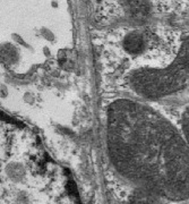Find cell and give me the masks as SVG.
<instances>
[{
  "label": "cell",
  "mask_w": 189,
  "mask_h": 204,
  "mask_svg": "<svg viewBox=\"0 0 189 204\" xmlns=\"http://www.w3.org/2000/svg\"><path fill=\"white\" fill-rule=\"evenodd\" d=\"M128 86L144 99H162L189 85V34L180 42L177 55L165 66H144L128 75Z\"/></svg>",
  "instance_id": "cell-2"
},
{
  "label": "cell",
  "mask_w": 189,
  "mask_h": 204,
  "mask_svg": "<svg viewBox=\"0 0 189 204\" xmlns=\"http://www.w3.org/2000/svg\"><path fill=\"white\" fill-rule=\"evenodd\" d=\"M147 33L143 30H132L122 39V48L132 57H138L146 51L149 43Z\"/></svg>",
  "instance_id": "cell-3"
},
{
  "label": "cell",
  "mask_w": 189,
  "mask_h": 204,
  "mask_svg": "<svg viewBox=\"0 0 189 204\" xmlns=\"http://www.w3.org/2000/svg\"><path fill=\"white\" fill-rule=\"evenodd\" d=\"M124 6L128 18L137 24L146 21L151 14V6L147 0H126Z\"/></svg>",
  "instance_id": "cell-4"
},
{
  "label": "cell",
  "mask_w": 189,
  "mask_h": 204,
  "mask_svg": "<svg viewBox=\"0 0 189 204\" xmlns=\"http://www.w3.org/2000/svg\"><path fill=\"white\" fill-rule=\"evenodd\" d=\"M107 137L125 176L162 196L189 197V145L162 115L140 102L115 100L107 108Z\"/></svg>",
  "instance_id": "cell-1"
},
{
  "label": "cell",
  "mask_w": 189,
  "mask_h": 204,
  "mask_svg": "<svg viewBox=\"0 0 189 204\" xmlns=\"http://www.w3.org/2000/svg\"><path fill=\"white\" fill-rule=\"evenodd\" d=\"M181 133L189 145V104L185 108L181 116Z\"/></svg>",
  "instance_id": "cell-5"
}]
</instances>
